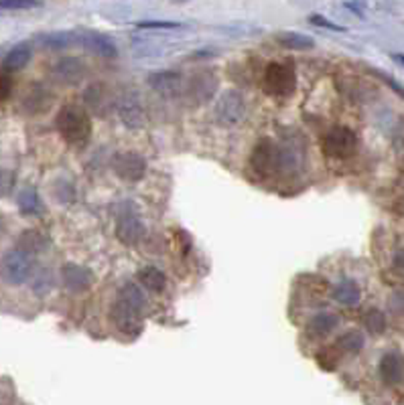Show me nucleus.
<instances>
[{"instance_id": "nucleus-1", "label": "nucleus", "mask_w": 404, "mask_h": 405, "mask_svg": "<svg viewBox=\"0 0 404 405\" xmlns=\"http://www.w3.org/2000/svg\"><path fill=\"white\" fill-rule=\"evenodd\" d=\"M55 126L61 138L71 146H83L92 136V118L80 105H63L57 114Z\"/></svg>"}, {"instance_id": "nucleus-2", "label": "nucleus", "mask_w": 404, "mask_h": 405, "mask_svg": "<svg viewBox=\"0 0 404 405\" xmlns=\"http://www.w3.org/2000/svg\"><path fill=\"white\" fill-rule=\"evenodd\" d=\"M262 88L269 95L276 98H289L296 90L295 65L291 61H272L264 69L262 75Z\"/></svg>"}, {"instance_id": "nucleus-3", "label": "nucleus", "mask_w": 404, "mask_h": 405, "mask_svg": "<svg viewBox=\"0 0 404 405\" xmlns=\"http://www.w3.org/2000/svg\"><path fill=\"white\" fill-rule=\"evenodd\" d=\"M0 278L11 284L21 286L33 278V260L21 249H9L0 256Z\"/></svg>"}, {"instance_id": "nucleus-4", "label": "nucleus", "mask_w": 404, "mask_h": 405, "mask_svg": "<svg viewBox=\"0 0 404 405\" xmlns=\"http://www.w3.org/2000/svg\"><path fill=\"white\" fill-rule=\"evenodd\" d=\"M323 154L329 158H348L358 148V136L348 126H336L323 136Z\"/></svg>"}, {"instance_id": "nucleus-5", "label": "nucleus", "mask_w": 404, "mask_h": 405, "mask_svg": "<svg viewBox=\"0 0 404 405\" xmlns=\"http://www.w3.org/2000/svg\"><path fill=\"white\" fill-rule=\"evenodd\" d=\"M250 169L254 170L260 179L279 172V144L272 138H260L250 152Z\"/></svg>"}, {"instance_id": "nucleus-6", "label": "nucleus", "mask_w": 404, "mask_h": 405, "mask_svg": "<svg viewBox=\"0 0 404 405\" xmlns=\"http://www.w3.org/2000/svg\"><path fill=\"white\" fill-rule=\"evenodd\" d=\"M219 81L217 75L212 69H200L189 78L187 85H185V95L191 104L202 105L207 104L214 95L217 93Z\"/></svg>"}, {"instance_id": "nucleus-7", "label": "nucleus", "mask_w": 404, "mask_h": 405, "mask_svg": "<svg viewBox=\"0 0 404 405\" xmlns=\"http://www.w3.org/2000/svg\"><path fill=\"white\" fill-rule=\"evenodd\" d=\"M110 167L114 170V174L124 183H138L147 174V160H145V157H140L138 152H133V150L116 152L112 157Z\"/></svg>"}, {"instance_id": "nucleus-8", "label": "nucleus", "mask_w": 404, "mask_h": 405, "mask_svg": "<svg viewBox=\"0 0 404 405\" xmlns=\"http://www.w3.org/2000/svg\"><path fill=\"white\" fill-rule=\"evenodd\" d=\"M116 112L120 116L122 124L128 130H143L147 126L145 107H143L138 95L133 90H126V92L120 93V98L116 100Z\"/></svg>"}, {"instance_id": "nucleus-9", "label": "nucleus", "mask_w": 404, "mask_h": 405, "mask_svg": "<svg viewBox=\"0 0 404 405\" xmlns=\"http://www.w3.org/2000/svg\"><path fill=\"white\" fill-rule=\"evenodd\" d=\"M246 116V102L238 90H228L219 95L216 104V118L224 126H236Z\"/></svg>"}, {"instance_id": "nucleus-10", "label": "nucleus", "mask_w": 404, "mask_h": 405, "mask_svg": "<svg viewBox=\"0 0 404 405\" xmlns=\"http://www.w3.org/2000/svg\"><path fill=\"white\" fill-rule=\"evenodd\" d=\"M147 233V227L143 219L138 217L136 209L122 211L118 221H116V237L120 239L124 246H136Z\"/></svg>"}, {"instance_id": "nucleus-11", "label": "nucleus", "mask_w": 404, "mask_h": 405, "mask_svg": "<svg viewBox=\"0 0 404 405\" xmlns=\"http://www.w3.org/2000/svg\"><path fill=\"white\" fill-rule=\"evenodd\" d=\"M83 102H86V107L90 114L94 116H108L110 110L116 107V100L112 98V92L110 88H106L104 83H92L86 92H83Z\"/></svg>"}, {"instance_id": "nucleus-12", "label": "nucleus", "mask_w": 404, "mask_h": 405, "mask_svg": "<svg viewBox=\"0 0 404 405\" xmlns=\"http://www.w3.org/2000/svg\"><path fill=\"white\" fill-rule=\"evenodd\" d=\"M61 282L71 294H83L94 284V274L80 263H66L61 268Z\"/></svg>"}, {"instance_id": "nucleus-13", "label": "nucleus", "mask_w": 404, "mask_h": 405, "mask_svg": "<svg viewBox=\"0 0 404 405\" xmlns=\"http://www.w3.org/2000/svg\"><path fill=\"white\" fill-rule=\"evenodd\" d=\"M78 45H81L88 51L95 53V55H100V57H108V59L118 55L116 43L106 35L98 33V31H78Z\"/></svg>"}, {"instance_id": "nucleus-14", "label": "nucleus", "mask_w": 404, "mask_h": 405, "mask_svg": "<svg viewBox=\"0 0 404 405\" xmlns=\"http://www.w3.org/2000/svg\"><path fill=\"white\" fill-rule=\"evenodd\" d=\"M380 379L384 381L386 385L396 387L404 381V357L398 351H390L380 359Z\"/></svg>"}, {"instance_id": "nucleus-15", "label": "nucleus", "mask_w": 404, "mask_h": 405, "mask_svg": "<svg viewBox=\"0 0 404 405\" xmlns=\"http://www.w3.org/2000/svg\"><path fill=\"white\" fill-rule=\"evenodd\" d=\"M116 302L122 304L124 308H128L130 312L138 314V316L148 308V300L145 290L138 286V284H135V282H126V284H122L120 290H118V300Z\"/></svg>"}, {"instance_id": "nucleus-16", "label": "nucleus", "mask_w": 404, "mask_h": 405, "mask_svg": "<svg viewBox=\"0 0 404 405\" xmlns=\"http://www.w3.org/2000/svg\"><path fill=\"white\" fill-rule=\"evenodd\" d=\"M150 88L157 93H161L165 98H175L179 93L183 92V81L181 75L175 71H159V73H152L148 78Z\"/></svg>"}, {"instance_id": "nucleus-17", "label": "nucleus", "mask_w": 404, "mask_h": 405, "mask_svg": "<svg viewBox=\"0 0 404 405\" xmlns=\"http://www.w3.org/2000/svg\"><path fill=\"white\" fill-rule=\"evenodd\" d=\"M303 158H305V150L299 142H286L279 146V172L293 174L301 169Z\"/></svg>"}, {"instance_id": "nucleus-18", "label": "nucleus", "mask_w": 404, "mask_h": 405, "mask_svg": "<svg viewBox=\"0 0 404 405\" xmlns=\"http://www.w3.org/2000/svg\"><path fill=\"white\" fill-rule=\"evenodd\" d=\"M110 318H112V322H114V327L118 328L120 332L124 335H130V337H135L140 332V322H138V314L130 312L128 308H124L122 304H114L112 306V310H110Z\"/></svg>"}, {"instance_id": "nucleus-19", "label": "nucleus", "mask_w": 404, "mask_h": 405, "mask_svg": "<svg viewBox=\"0 0 404 405\" xmlns=\"http://www.w3.org/2000/svg\"><path fill=\"white\" fill-rule=\"evenodd\" d=\"M53 73L63 83H78L86 75V65L78 57H63V59L57 61Z\"/></svg>"}, {"instance_id": "nucleus-20", "label": "nucleus", "mask_w": 404, "mask_h": 405, "mask_svg": "<svg viewBox=\"0 0 404 405\" xmlns=\"http://www.w3.org/2000/svg\"><path fill=\"white\" fill-rule=\"evenodd\" d=\"M339 325V316L333 312H319L315 314L307 322V335L311 339H323L327 335H331L336 327Z\"/></svg>"}, {"instance_id": "nucleus-21", "label": "nucleus", "mask_w": 404, "mask_h": 405, "mask_svg": "<svg viewBox=\"0 0 404 405\" xmlns=\"http://www.w3.org/2000/svg\"><path fill=\"white\" fill-rule=\"evenodd\" d=\"M31 57H33L31 45H29V43H19V45H14L13 49L6 53V57H4V69H6L9 73H16V71H21V69H25V67L29 65Z\"/></svg>"}, {"instance_id": "nucleus-22", "label": "nucleus", "mask_w": 404, "mask_h": 405, "mask_svg": "<svg viewBox=\"0 0 404 405\" xmlns=\"http://www.w3.org/2000/svg\"><path fill=\"white\" fill-rule=\"evenodd\" d=\"M49 248V237L45 233H41L37 229H29V231H23L21 237H19V249L25 251L27 256H35V253H41L45 249Z\"/></svg>"}, {"instance_id": "nucleus-23", "label": "nucleus", "mask_w": 404, "mask_h": 405, "mask_svg": "<svg viewBox=\"0 0 404 405\" xmlns=\"http://www.w3.org/2000/svg\"><path fill=\"white\" fill-rule=\"evenodd\" d=\"M25 114H41L51 105V93L45 88H33L31 92L25 93Z\"/></svg>"}, {"instance_id": "nucleus-24", "label": "nucleus", "mask_w": 404, "mask_h": 405, "mask_svg": "<svg viewBox=\"0 0 404 405\" xmlns=\"http://www.w3.org/2000/svg\"><path fill=\"white\" fill-rule=\"evenodd\" d=\"M333 298L343 306H356L358 302L362 300V290L353 280H343L333 290Z\"/></svg>"}, {"instance_id": "nucleus-25", "label": "nucleus", "mask_w": 404, "mask_h": 405, "mask_svg": "<svg viewBox=\"0 0 404 405\" xmlns=\"http://www.w3.org/2000/svg\"><path fill=\"white\" fill-rule=\"evenodd\" d=\"M138 280H140V286L148 290V292H162L167 286V278L162 274L159 268L155 265H147L138 272Z\"/></svg>"}, {"instance_id": "nucleus-26", "label": "nucleus", "mask_w": 404, "mask_h": 405, "mask_svg": "<svg viewBox=\"0 0 404 405\" xmlns=\"http://www.w3.org/2000/svg\"><path fill=\"white\" fill-rule=\"evenodd\" d=\"M41 45L47 49H68L78 45V31H59V33H49L39 37Z\"/></svg>"}, {"instance_id": "nucleus-27", "label": "nucleus", "mask_w": 404, "mask_h": 405, "mask_svg": "<svg viewBox=\"0 0 404 405\" xmlns=\"http://www.w3.org/2000/svg\"><path fill=\"white\" fill-rule=\"evenodd\" d=\"M274 41L284 47V49H295V51H307L315 47V41L307 37V35H301V33H279L274 35Z\"/></svg>"}, {"instance_id": "nucleus-28", "label": "nucleus", "mask_w": 404, "mask_h": 405, "mask_svg": "<svg viewBox=\"0 0 404 405\" xmlns=\"http://www.w3.org/2000/svg\"><path fill=\"white\" fill-rule=\"evenodd\" d=\"M19 209L23 215H41L43 213V203H41L39 193L35 189H23L19 193Z\"/></svg>"}, {"instance_id": "nucleus-29", "label": "nucleus", "mask_w": 404, "mask_h": 405, "mask_svg": "<svg viewBox=\"0 0 404 405\" xmlns=\"http://www.w3.org/2000/svg\"><path fill=\"white\" fill-rule=\"evenodd\" d=\"M364 335H362L360 330H348V332H343V335L337 339L336 349L337 351H341V353L356 354L364 349Z\"/></svg>"}, {"instance_id": "nucleus-30", "label": "nucleus", "mask_w": 404, "mask_h": 405, "mask_svg": "<svg viewBox=\"0 0 404 405\" xmlns=\"http://www.w3.org/2000/svg\"><path fill=\"white\" fill-rule=\"evenodd\" d=\"M364 325L368 328V332H372V335H382L384 330H386V316L382 310H378V308H372V310H368L364 314Z\"/></svg>"}, {"instance_id": "nucleus-31", "label": "nucleus", "mask_w": 404, "mask_h": 405, "mask_svg": "<svg viewBox=\"0 0 404 405\" xmlns=\"http://www.w3.org/2000/svg\"><path fill=\"white\" fill-rule=\"evenodd\" d=\"M37 6H41V2L33 0H0V11H29Z\"/></svg>"}, {"instance_id": "nucleus-32", "label": "nucleus", "mask_w": 404, "mask_h": 405, "mask_svg": "<svg viewBox=\"0 0 404 405\" xmlns=\"http://www.w3.org/2000/svg\"><path fill=\"white\" fill-rule=\"evenodd\" d=\"M33 278H35L33 288H35L37 294H47L51 290V274L47 270H43L39 274H33Z\"/></svg>"}, {"instance_id": "nucleus-33", "label": "nucleus", "mask_w": 404, "mask_h": 405, "mask_svg": "<svg viewBox=\"0 0 404 405\" xmlns=\"http://www.w3.org/2000/svg\"><path fill=\"white\" fill-rule=\"evenodd\" d=\"M136 26L140 28V31H155V28H159V31H173V28H181L183 25H179V23H165V21H145V23H136Z\"/></svg>"}, {"instance_id": "nucleus-34", "label": "nucleus", "mask_w": 404, "mask_h": 405, "mask_svg": "<svg viewBox=\"0 0 404 405\" xmlns=\"http://www.w3.org/2000/svg\"><path fill=\"white\" fill-rule=\"evenodd\" d=\"M388 306L394 314H400L404 316V290H396L392 292L390 298H388Z\"/></svg>"}, {"instance_id": "nucleus-35", "label": "nucleus", "mask_w": 404, "mask_h": 405, "mask_svg": "<svg viewBox=\"0 0 404 405\" xmlns=\"http://www.w3.org/2000/svg\"><path fill=\"white\" fill-rule=\"evenodd\" d=\"M392 274L396 275L400 282H404V248L398 249L392 258Z\"/></svg>"}, {"instance_id": "nucleus-36", "label": "nucleus", "mask_w": 404, "mask_h": 405, "mask_svg": "<svg viewBox=\"0 0 404 405\" xmlns=\"http://www.w3.org/2000/svg\"><path fill=\"white\" fill-rule=\"evenodd\" d=\"M11 93H13V79L4 75V73H0V102L9 100Z\"/></svg>"}, {"instance_id": "nucleus-37", "label": "nucleus", "mask_w": 404, "mask_h": 405, "mask_svg": "<svg viewBox=\"0 0 404 405\" xmlns=\"http://www.w3.org/2000/svg\"><path fill=\"white\" fill-rule=\"evenodd\" d=\"M309 23H313V25H317V26H323V28H329V31H337V33H343V31H346L343 26L336 25V23H329L327 19H323V16H317V14H313V16H311Z\"/></svg>"}, {"instance_id": "nucleus-38", "label": "nucleus", "mask_w": 404, "mask_h": 405, "mask_svg": "<svg viewBox=\"0 0 404 405\" xmlns=\"http://www.w3.org/2000/svg\"><path fill=\"white\" fill-rule=\"evenodd\" d=\"M394 146H396V154L404 162V122L398 126V132L394 136Z\"/></svg>"}, {"instance_id": "nucleus-39", "label": "nucleus", "mask_w": 404, "mask_h": 405, "mask_svg": "<svg viewBox=\"0 0 404 405\" xmlns=\"http://www.w3.org/2000/svg\"><path fill=\"white\" fill-rule=\"evenodd\" d=\"M343 6L350 9V11H353L358 16H364V4H358V2H346Z\"/></svg>"}, {"instance_id": "nucleus-40", "label": "nucleus", "mask_w": 404, "mask_h": 405, "mask_svg": "<svg viewBox=\"0 0 404 405\" xmlns=\"http://www.w3.org/2000/svg\"><path fill=\"white\" fill-rule=\"evenodd\" d=\"M392 57H394V61H398V63L404 67V55L403 53H396V55H392Z\"/></svg>"}, {"instance_id": "nucleus-41", "label": "nucleus", "mask_w": 404, "mask_h": 405, "mask_svg": "<svg viewBox=\"0 0 404 405\" xmlns=\"http://www.w3.org/2000/svg\"><path fill=\"white\" fill-rule=\"evenodd\" d=\"M403 201H404V196H403Z\"/></svg>"}]
</instances>
